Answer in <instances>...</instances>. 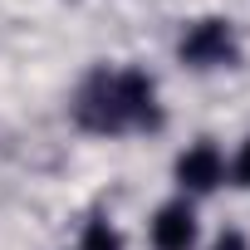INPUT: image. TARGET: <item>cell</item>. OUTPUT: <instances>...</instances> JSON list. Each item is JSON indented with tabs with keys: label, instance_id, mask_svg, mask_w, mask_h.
<instances>
[{
	"label": "cell",
	"instance_id": "obj_1",
	"mask_svg": "<svg viewBox=\"0 0 250 250\" xmlns=\"http://www.w3.org/2000/svg\"><path fill=\"white\" fill-rule=\"evenodd\" d=\"M172 177H177V187H182V191L206 196V191H216V187L226 182V157H221V147H216V143H191L187 152H177Z\"/></svg>",
	"mask_w": 250,
	"mask_h": 250
},
{
	"label": "cell",
	"instance_id": "obj_2",
	"mask_svg": "<svg viewBox=\"0 0 250 250\" xmlns=\"http://www.w3.org/2000/svg\"><path fill=\"white\" fill-rule=\"evenodd\" d=\"M182 59L196 64V69H221L235 59V35L226 20H196L187 35H182Z\"/></svg>",
	"mask_w": 250,
	"mask_h": 250
},
{
	"label": "cell",
	"instance_id": "obj_3",
	"mask_svg": "<svg viewBox=\"0 0 250 250\" xmlns=\"http://www.w3.org/2000/svg\"><path fill=\"white\" fill-rule=\"evenodd\" d=\"M196 235H201V226H196V211H191L187 196L157 206L152 221H147V240H152V250H191Z\"/></svg>",
	"mask_w": 250,
	"mask_h": 250
},
{
	"label": "cell",
	"instance_id": "obj_4",
	"mask_svg": "<svg viewBox=\"0 0 250 250\" xmlns=\"http://www.w3.org/2000/svg\"><path fill=\"white\" fill-rule=\"evenodd\" d=\"M79 250H123V235H118V226H108V221H88Z\"/></svg>",
	"mask_w": 250,
	"mask_h": 250
},
{
	"label": "cell",
	"instance_id": "obj_5",
	"mask_svg": "<svg viewBox=\"0 0 250 250\" xmlns=\"http://www.w3.org/2000/svg\"><path fill=\"white\" fill-rule=\"evenodd\" d=\"M226 172H230V182H235V187H245V191H250V138L240 143V152L230 157V167H226Z\"/></svg>",
	"mask_w": 250,
	"mask_h": 250
},
{
	"label": "cell",
	"instance_id": "obj_6",
	"mask_svg": "<svg viewBox=\"0 0 250 250\" xmlns=\"http://www.w3.org/2000/svg\"><path fill=\"white\" fill-rule=\"evenodd\" d=\"M211 250H250V240H245V230H235V226H226L216 240H211Z\"/></svg>",
	"mask_w": 250,
	"mask_h": 250
}]
</instances>
